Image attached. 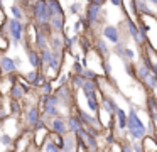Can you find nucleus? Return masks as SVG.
Instances as JSON below:
<instances>
[{
    "label": "nucleus",
    "instance_id": "obj_1",
    "mask_svg": "<svg viewBox=\"0 0 157 152\" xmlns=\"http://www.w3.org/2000/svg\"><path fill=\"white\" fill-rule=\"evenodd\" d=\"M125 135L132 140H142L147 135L145 125H144L142 118L139 117V111L135 107H130L127 111V128H125Z\"/></svg>",
    "mask_w": 157,
    "mask_h": 152
},
{
    "label": "nucleus",
    "instance_id": "obj_2",
    "mask_svg": "<svg viewBox=\"0 0 157 152\" xmlns=\"http://www.w3.org/2000/svg\"><path fill=\"white\" fill-rule=\"evenodd\" d=\"M29 14H31L32 24L36 27H42L49 22V12H48V5L46 0H34L32 3H29Z\"/></svg>",
    "mask_w": 157,
    "mask_h": 152
},
{
    "label": "nucleus",
    "instance_id": "obj_3",
    "mask_svg": "<svg viewBox=\"0 0 157 152\" xmlns=\"http://www.w3.org/2000/svg\"><path fill=\"white\" fill-rule=\"evenodd\" d=\"M24 29L25 24L21 22V20L15 19H7V39L10 41L12 44H22L24 42Z\"/></svg>",
    "mask_w": 157,
    "mask_h": 152
},
{
    "label": "nucleus",
    "instance_id": "obj_4",
    "mask_svg": "<svg viewBox=\"0 0 157 152\" xmlns=\"http://www.w3.org/2000/svg\"><path fill=\"white\" fill-rule=\"evenodd\" d=\"M46 123V128L49 134H58V135H66L68 132V125H66V115H56L52 118H42Z\"/></svg>",
    "mask_w": 157,
    "mask_h": 152
},
{
    "label": "nucleus",
    "instance_id": "obj_5",
    "mask_svg": "<svg viewBox=\"0 0 157 152\" xmlns=\"http://www.w3.org/2000/svg\"><path fill=\"white\" fill-rule=\"evenodd\" d=\"M101 37L108 44H113V46H117L118 42H125L122 30H120V25H115V24H105L101 27Z\"/></svg>",
    "mask_w": 157,
    "mask_h": 152
},
{
    "label": "nucleus",
    "instance_id": "obj_6",
    "mask_svg": "<svg viewBox=\"0 0 157 152\" xmlns=\"http://www.w3.org/2000/svg\"><path fill=\"white\" fill-rule=\"evenodd\" d=\"M103 15H105L103 7H96V5H90V3H88L86 9H85V15H83V17L86 19V22L90 24V27H91V30H93L100 22H101Z\"/></svg>",
    "mask_w": 157,
    "mask_h": 152
},
{
    "label": "nucleus",
    "instance_id": "obj_7",
    "mask_svg": "<svg viewBox=\"0 0 157 152\" xmlns=\"http://www.w3.org/2000/svg\"><path fill=\"white\" fill-rule=\"evenodd\" d=\"M39 120H41V111H39V107L36 103L27 105V107H25V111H24L25 128H31V130H32V127H34Z\"/></svg>",
    "mask_w": 157,
    "mask_h": 152
},
{
    "label": "nucleus",
    "instance_id": "obj_8",
    "mask_svg": "<svg viewBox=\"0 0 157 152\" xmlns=\"http://www.w3.org/2000/svg\"><path fill=\"white\" fill-rule=\"evenodd\" d=\"M113 54L115 56H118L120 59L123 61V63H133V59H135V51L132 49V47H128V46H125V42H118L117 46H113Z\"/></svg>",
    "mask_w": 157,
    "mask_h": 152
},
{
    "label": "nucleus",
    "instance_id": "obj_9",
    "mask_svg": "<svg viewBox=\"0 0 157 152\" xmlns=\"http://www.w3.org/2000/svg\"><path fill=\"white\" fill-rule=\"evenodd\" d=\"M117 108H118V103L115 101V98L112 95H101V98H100V110L103 113H106L108 117H113Z\"/></svg>",
    "mask_w": 157,
    "mask_h": 152
},
{
    "label": "nucleus",
    "instance_id": "obj_10",
    "mask_svg": "<svg viewBox=\"0 0 157 152\" xmlns=\"http://www.w3.org/2000/svg\"><path fill=\"white\" fill-rule=\"evenodd\" d=\"M93 49H95V54L100 57V59H108V57L112 56L110 44L106 42L103 37H96L95 42H93Z\"/></svg>",
    "mask_w": 157,
    "mask_h": 152
},
{
    "label": "nucleus",
    "instance_id": "obj_11",
    "mask_svg": "<svg viewBox=\"0 0 157 152\" xmlns=\"http://www.w3.org/2000/svg\"><path fill=\"white\" fill-rule=\"evenodd\" d=\"M25 54H27V63L31 64L32 69L41 71L42 63H41V56H39V51H37V49H34L32 46H27V44H25Z\"/></svg>",
    "mask_w": 157,
    "mask_h": 152
},
{
    "label": "nucleus",
    "instance_id": "obj_12",
    "mask_svg": "<svg viewBox=\"0 0 157 152\" xmlns=\"http://www.w3.org/2000/svg\"><path fill=\"white\" fill-rule=\"evenodd\" d=\"M0 69H2V74L19 73L17 66H15V63H14V57L7 56V54H0Z\"/></svg>",
    "mask_w": 157,
    "mask_h": 152
},
{
    "label": "nucleus",
    "instance_id": "obj_13",
    "mask_svg": "<svg viewBox=\"0 0 157 152\" xmlns=\"http://www.w3.org/2000/svg\"><path fill=\"white\" fill-rule=\"evenodd\" d=\"M32 132V145H34L36 149H42V145H44V142L48 140L49 137V130L46 127L42 128H34Z\"/></svg>",
    "mask_w": 157,
    "mask_h": 152
},
{
    "label": "nucleus",
    "instance_id": "obj_14",
    "mask_svg": "<svg viewBox=\"0 0 157 152\" xmlns=\"http://www.w3.org/2000/svg\"><path fill=\"white\" fill-rule=\"evenodd\" d=\"M132 9L135 14V19L139 15H154L147 0H132Z\"/></svg>",
    "mask_w": 157,
    "mask_h": 152
},
{
    "label": "nucleus",
    "instance_id": "obj_15",
    "mask_svg": "<svg viewBox=\"0 0 157 152\" xmlns=\"http://www.w3.org/2000/svg\"><path fill=\"white\" fill-rule=\"evenodd\" d=\"M49 29H51L52 34H63V29L66 25V15H54L49 19L48 22Z\"/></svg>",
    "mask_w": 157,
    "mask_h": 152
},
{
    "label": "nucleus",
    "instance_id": "obj_16",
    "mask_svg": "<svg viewBox=\"0 0 157 152\" xmlns=\"http://www.w3.org/2000/svg\"><path fill=\"white\" fill-rule=\"evenodd\" d=\"M51 34H48L44 29H41V27H37V32H36V37H34V49L37 51H42L48 47V39Z\"/></svg>",
    "mask_w": 157,
    "mask_h": 152
},
{
    "label": "nucleus",
    "instance_id": "obj_17",
    "mask_svg": "<svg viewBox=\"0 0 157 152\" xmlns=\"http://www.w3.org/2000/svg\"><path fill=\"white\" fill-rule=\"evenodd\" d=\"M48 47L52 53H61V51H64V47H63V34H51L48 39Z\"/></svg>",
    "mask_w": 157,
    "mask_h": 152
},
{
    "label": "nucleus",
    "instance_id": "obj_18",
    "mask_svg": "<svg viewBox=\"0 0 157 152\" xmlns=\"http://www.w3.org/2000/svg\"><path fill=\"white\" fill-rule=\"evenodd\" d=\"M113 118H115V127L118 132H125L127 128V111L123 110V108H117L115 115H113Z\"/></svg>",
    "mask_w": 157,
    "mask_h": 152
},
{
    "label": "nucleus",
    "instance_id": "obj_19",
    "mask_svg": "<svg viewBox=\"0 0 157 152\" xmlns=\"http://www.w3.org/2000/svg\"><path fill=\"white\" fill-rule=\"evenodd\" d=\"M78 150V140H76L75 134H66L64 135V142H63L61 152H76Z\"/></svg>",
    "mask_w": 157,
    "mask_h": 152
},
{
    "label": "nucleus",
    "instance_id": "obj_20",
    "mask_svg": "<svg viewBox=\"0 0 157 152\" xmlns=\"http://www.w3.org/2000/svg\"><path fill=\"white\" fill-rule=\"evenodd\" d=\"M66 125H68V132H69V134H76L78 130H81V128H83L79 118L76 117L75 113L66 115Z\"/></svg>",
    "mask_w": 157,
    "mask_h": 152
},
{
    "label": "nucleus",
    "instance_id": "obj_21",
    "mask_svg": "<svg viewBox=\"0 0 157 152\" xmlns=\"http://www.w3.org/2000/svg\"><path fill=\"white\" fill-rule=\"evenodd\" d=\"M46 5H48L49 17L64 15V9H63V5H61V2H59V0H46Z\"/></svg>",
    "mask_w": 157,
    "mask_h": 152
},
{
    "label": "nucleus",
    "instance_id": "obj_22",
    "mask_svg": "<svg viewBox=\"0 0 157 152\" xmlns=\"http://www.w3.org/2000/svg\"><path fill=\"white\" fill-rule=\"evenodd\" d=\"M7 95H9V98H10V100L22 101V100L25 98V95H27V93H25L24 88H22L19 83H14V84L10 86V90H9V93H7Z\"/></svg>",
    "mask_w": 157,
    "mask_h": 152
},
{
    "label": "nucleus",
    "instance_id": "obj_23",
    "mask_svg": "<svg viewBox=\"0 0 157 152\" xmlns=\"http://www.w3.org/2000/svg\"><path fill=\"white\" fill-rule=\"evenodd\" d=\"M142 147H144V152H157V140L150 135H145L142 138Z\"/></svg>",
    "mask_w": 157,
    "mask_h": 152
},
{
    "label": "nucleus",
    "instance_id": "obj_24",
    "mask_svg": "<svg viewBox=\"0 0 157 152\" xmlns=\"http://www.w3.org/2000/svg\"><path fill=\"white\" fill-rule=\"evenodd\" d=\"M10 14H12V19L24 22V9H22V3L21 2H14V3H12V5H10Z\"/></svg>",
    "mask_w": 157,
    "mask_h": 152
},
{
    "label": "nucleus",
    "instance_id": "obj_25",
    "mask_svg": "<svg viewBox=\"0 0 157 152\" xmlns=\"http://www.w3.org/2000/svg\"><path fill=\"white\" fill-rule=\"evenodd\" d=\"M9 115L14 118H19L22 115V103L21 101H15V100H10L9 103Z\"/></svg>",
    "mask_w": 157,
    "mask_h": 152
},
{
    "label": "nucleus",
    "instance_id": "obj_26",
    "mask_svg": "<svg viewBox=\"0 0 157 152\" xmlns=\"http://www.w3.org/2000/svg\"><path fill=\"white\" fill-rule=\"evenodd\" d=\"M79 36H63V47L64 51H71L75 47V44L78 42Z\"/></svg>",
    "mask_w": 157,
    "mask_h": 152
},
{
    "label": "nucleus",
    "instance_id": "obj_27",
    "mask_svg": "<svg viewBox=\"0 0 157 152\" xmlns=\"http://www.w3.org/2000/svg\"><path fill=\"white\" fill-rule=\"evenodd\" d=\"M52 91H54V88H52L51 81H44V83L41 84V86L37 88V96H46V95H52Z\"/></svg>",
    "mask_w": 157,
    "mask_h": 152
},
{
    "label": "nucleus",
    "instance_id": "obj_28",
    "mask_svg": "<svg viewBox=\"0 0 157 152\" xmlns=\"http://www.w3.org/2000/svg\"><path fill=\"white\" fill-rule=\"evenodd\" d=\"M78 42H79V46H81V51L85 53V56H88V54L91 53V49H93V46H91V42H90V39H88V37H85V36H79Z\"/></svg>",
    "mask_w": 157,
    "mask_h": 152
},
{
    "label": "nucleus",
    "instance_id": "obj_29",
    "mask_svg": "<svg viewBox=\"0 0 157 152\" xmlns=\"http://www.w3.org/2000/svg\"><path fill=\"white\" fill-rule=\"evenodd\" d=\"M14 135H10V134H7V132H2L0 134V144L4 145L5 149H10L12 147V144H14Z\"/></svg>",
    "mask_w": 157,
    "mask_h": 152
},
{
    "label": "nucleus",
    "instance_id": "obj_30",
    "mask_svg": "<svg viewBox=\"0 0 157 152\" xmlns=\"http://www.w3.org/2000/svg\"><path fill=\"white\" fill-rule=\"evenodd\" d=\"M100 64H101V68H103V76H105L106 80H110V78H112V63H110V59H103Z\"/></svg>",
    "mask_w": 157,
    "mask_h": 152
},
{
    "label": "nucleus",
    "instance_id": "obj_31",
    "mask_svg": "<svg viewBox=\"0 0 157 152\" xmlns=\"http://www.w3.org/2000/svg\"><path fill=\"white\" fill-rule=\"evenodd\" d=\"M44 81H48V78L44 76V73H41V71H37V76H36V80L32 81V84H31V88H36L37 90L39 86H41Z\"/></svg>",
    "mask_w": 157,
    "mask_h": 152
},
{
    "label": "nucleus",
    "instance_id": "obj_32",
    "mask_svg": "<svg viewBox=\"0 0 157 152\" xmlns=\"http://www.w3.org/2000/svg\"><path fill=\"white\" fill-rule=\"evenodd\" d=\"M81 76H83V80H93V81H96V80H98V74H96V71L90 69V68L83 69Z\"/></svg>",
    "mask_w": 157,
    "mask_h": 152
},
{
    "label": "nucleus",
    "instance_id": "obj_33",
    "mask_svg": "<svg viewBox=\"0 0 157 152\" xmlns=\"http://www.w3.org/2000/svg\"><path fill=\"white\" fill-rule=\"evenodd\" d=\"M68 10H69V14H73V15H81V3H79V2L69 3Z\"/></svg>",
    "mask_w": 157,
    "mask_h": 152
},
{
    "label": "nucleus",
    "instance_id": "obj_34",
    "mask_svg": "<svg viewBox=\"0 0 157 152\" xmlns=\"http://www.w3.org/2000/svg\"><path fill=\"white\" fill-rule=\"evenodd\" d=\"M9 47H10V41L7 37L0 36V54H5L9 51Z\"/></svg>",
    "mask_w": 157,
    "mask_h": 152
},
{
    "label": "nucleus",
    "instance_id": "obj_35",
    "mask_svg": "<svg viewBox=\"0 0 157 152\" xmlns=\"http://www.w3.org/2000/svg\"><path fill=\"white\" fill-rule=\"evenodd\" d=\"M123 68H125V73L135 80V63H128L127 61V63H123Z\"/></svg>",
    "mask_w": 157,
    "mask_h": 152
},
{
    "label": "nucleus",
    "instance_id": "obj_36",
    "mask_svg": "<svg viewBox=\"0 0 157 152\" xmlns=\"http://www.w3.org/2000/svg\"><path fill=\"white\" fill-rule=\"evenodd\" d=\"M42 150H44V152H61L51 140H49V137H48V140L44 142V145H42Z\"/></svg>",
    "mask_w": 157,
    "mask_h": 152
},
{
    "label": "nucleus",
    "instance_id": "obj_37",
    "mask_svg": "<svg viewBox=\"0 0 157 152\" xmlns=\"http://www.w3.org/2000/svg\"><path fill=\"white\" fill-rule=\"evenodd\" d=\"M83 69H85V68L81 66L79 59H75V63H73V66H71V74H81Z\"/></svg>",
    "mask_w": 157,
    "mask_h": 152
},
{
    "label": "nucleus",
    "instance_id": "obj_38",
    "mask_svg": "<svg viewBox=\"0 0 157 152\" xmlns=\"http://www.w3.org/2000/svg\"><path fill=\"white\" fill-rule=\"evenodd\" d=\"M130 147H132V152H144L142 142L140 140H132L130 142Z\"/></svg>",
    "mask_w": 157,
    "mask_h": 152
},
{
    "label": "nucleus",
    "instance_id": "obj_39",
    "mask_svg": "<svg viewBox=\"0 0 157 152\" xmlns=\"http://www.w3.org/2000/svg\"><path fill=\"white\" fill-rule=\"evenodd\" d=\"M81 20H83V17L79 15V19L76 20V22H75V25H73V29H75V32H76V34H78V32H81V30H83V24H81Z\"/></svg>",
    "mask_w": 157,
    "mask_h": 152
},
{
    "label": "nucleus",
    "instance_id": "obj_40",
    "mask_svg": "<svg viewBox=\"0 0 157 152\" xmlns=\"http://www.w3.org/2000/svg\"><path fill=\"white\" fill-rule=\"evenodd\" d=\"M120 145H122V150H120V152H132V147H130V140H123Z\"/></svg>",
    "mask_w": 157,
    "mask_h": 152
},
{
    "label": "nucleus",
    "instance_id": "obj_41",
    "mask_svg": "<svg viewBox=\"0 0 157 152\" xmlns=\"http://www.w3.org/2000/svg\"><path fill=\"white\" fill-rule=\"evenodd\" d=\"M90 5H96V7H103L106 3V0H88Z\"/></svg>",
    "mask_w": 157,
    "mask_h": 152
},
{
    "label": "nucleus",
    "instance_id": "obj_42",
    "mask_svg": "<svg viewBox=\"0 0 157 152\" xmlns=\"http://www.w3.org/2000/svg\"><path fill=\"white\" fill-rule=\"evenodd\" d=\"M106 2H110L113 7H122L123 5V0H106Z\"/></svg>",
    "mask_w": 157,
    "mask_h": 152
},
{
    "label": "nucleus",
    "instance_id": "obj_43",
    "mask_svg": "<svg viewBox=\"0 0 157 152\" xmlns=\"http://www.w3.org/2000/svg\"><path fill=\"white\" fill-rule=\"evenodd\" d=\"M147 2H150L152 5H155V7H157V0H147Z\"/></svg>",
    "mask_w": 157,
    "mask_h": 152
},
{
    "label": "nucleus",
    "instance_id": "obj_44",
    "mask_svg": "<svg viewBox=\"0 0 157 152\" xmlns=\"http://www.w3.org/2000/svg\"><path fill=\"white\" fill-rule=\"evenodd\" d=\"M4 2L5 0H0V9H4Z\"/></svg>",
    "mask_w": 157,
    "mask_h": 152
},
{
    "label": "nucleus",
    "instance_id": "obj_45",
    "mask_svg": "<svg viewBox=\"0 0 157 152\" xmlns=\"http://www.w3.org/2000/svg\"><path fill=\"white\" fill-rule=\"evenodd\" d=\"M0 105H2V96H0Z\"/></svg>",
    "mask_w": 157,
    "mask_h": 152
},
{
    "label": "nucleus",
    "instance_id": "obj_46",
    "mask_svg": "<svg viewBox=\"0 0 157 152\" xmlns=\"http://www.w3.org/2000/svg\"><path fill=\"white\" fill-rule=\"evenodd\" d=\"M17 2H25V0H17Z\"/></svg>",
    "mask_w": 157,
    "mask_h": 152
},
{
    "label": "nucleus",
    "instance_id": "obj_47",
    "mask_svg": "<svg viewBox=\"0 0 157 152\" xmlns=\"http://www.w3.org/2000/svg\"><path fill=\"white\" fill-rule=\"evenodd\" d=\"M4 152H9V150H7V149H5V150H4Z\"/></svg>",
    "mask_w": 157,
    "mask_h": 152
}]
</instances>
